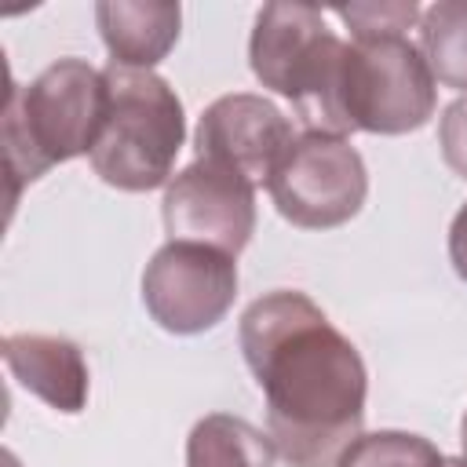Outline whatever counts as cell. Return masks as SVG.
Wrapping results in <instances>:
<instances>
[{"label":"cell","instance_id":"11","mask_svg":"<svg viewBox=\"0 0 467 467\" xmlns=\"http://www.w3.org/2000/svg\"><path fill=\"white\" fill-rule=\"evenodd\" d=\"M95 22L113 66L153 69L179 40L182 7L171 0H99Z\"/></svg>","mask_w":467,"mask_h":467},{"label":"cell","instance_id":"3","mask_svg":"<svg viewBox=\"0 0 467 467\" xmlns=\"http://www.w3.org/2000/svg\"><path fill=\"white\" fill-rule=\"evenodd\" d=\"M109 106L88 153L95 175L124 193H146L171 182L175 157L186 142V113L175 88L153 69L106 66Z\"/></svg>","mask_w":467,"mask_h":467},{"label":"cell","instance_id":"17","mask_svg":"<svg viewBox=\"0 0 467 467\" xmlns=\"http://www.w3.org/2000/svg\"><path fill=\"white\" fill-rule=\"evenodd\" d=\"M449 263L456 277L467 281V204L452 215V226H449Z\"/></svg>","mask_w":467,"mask_h":467},{"label":"cell","instance_id":"7","mask_svg":"<svg viewBox=\"0 0 467 467\" xmlns=\"http://www.w3.org/2000/svg\"><path fill=\"white\" fill-rule=\"evenodd\" d=\"M237 299V263L234 255L193 244H161L142 270V303L150 317L175 336H197L215 328Z\"/></svg>","mask_w":467,"mask_h":467},{"label":"cell","instance_id":"10","mask_svg":"<svg viewBox=\"0 0 467 467\" xmlns=\"http://www.w3.org/2000/svg\"><path fill=\"white\" fill-rule=\"evenodd\" d=\"M4 365L18 387H26L44 405L77 416L88 405V361L73 339L44 332H11L0 343Z\"/></svg>","mask_w":467,"mask_h":467},{"label":"cell","instance_id":"9","mask_svg":"<svg viewBox=\"0 0 467 467\" xmlns=\"http://www.w3.org/2000/svg\"><path fill=\"white\" fill-rule=\"evenodd\" d=\"M292 142H296L292 120L270 99L252 91H234L204 106L193 131L197 161H215L223 168H234L255 186L274 175L277 161Z\"/></svg>","mask_w":467,"mask_h":467},{"label":"cell","instance_id":"1","mask_svg":"<svg viewBox=\"0 0 467 467\" xmlns=\"http://www.w3.org/2000/svg\"><path fill=\"white\" fill-rule=\"evenodd\" d=\"M266 398V434L288 467H336L365 427L368 372L358 347L296 288L252 299L237 325Z\"/></svg>","mask_w":467,"mask_h":467},{"label":"cell","instance_id":"16","mask_svg":"<svg viewBox=\"0 0 467 467\" xmlns=\"http://www.w3.org/2000/svg\"><path fill=\"white\" fill-rule=\"evenodd\" d=\"M438 146H441V157L445 164L467 179V95L452 99L438 120Z\"/></svg>","mask_w":467,"mask_h":467},{"label":"cell","instance_id":"15","mask_svg":"<svg viewBox=\"0 0 467 467\" xmlns=\"http://www.w3.org/2000/svg\"><path fill=\"white\" fill-rule=\"evenodd\" d=\"M336 15L350 26V36H383V33H405L409 26L420 22L423 7L412 0L401 4H350V7H336Z\"/></svg>","mask_w":467,"mask_h":467},{"label":"cell","instance_id":"4","mask_svg":"<svg viewBox=\"0 0 467 467\" xmlns=\"http://www.w3.org/2000/svg\"><path fill=\"white\" fill-rule=\"evenodd\" d=\"M343 51L347 44L310 4H266L248 40L255 80L292 102L303 131L328 135H347L339 117Z\"/></svg>","mask_w":467,"mask_h":467},{"label":"cell","instance_id":"12","mask_svg":"<svg viewBox=\"0 0 467 467\" xmlns=\"http://www.w3.org/2000/svg\"><path fill=\"white\" fill-rule=\"evenodd\" d=\"M277 449L244 416L208 412L186 438V467H274Z\"/></svg>","mask_w":467,"mask_h":467},{"label":"cell","instance_id":"19","mask_svg":"<svg viewBox=\"0 0 467 467\" xmlns=\"http://www.w3.org/2000/svg\"><path fill=\"white\" fill-rule=\"evenodd\" d=\"M445 467H467V456H445Z\"/></svg>","mask_w":467,"mask_h":467},{"label":"cell","instance_id":"8","mask_svg":"<svg viewBox=\"0 0 467 467\" xmlns=\"http://www.w3.org/2000/svg\"><path fill=\"white\" fill-rule=\"evenodd\" d=\"M164 230L171 241H193L241 255L255 234V182L215 161H193L164 186Z\"/></svg>","mask_w":467,"mask_h":467},{"label":"cell","instance_id":"5","mask_svg":"<svg viewBox=\"0 0 467 467\" xmlns=\"http://www.w3.org/2000/svg\"><path fill=\"white\" fill-rule=\"evenodd\" d=\"M438 106V80L405 33L361 36L343 51L339 117L347 135H409L420 131Z\"/></svg>","mask_w":467,"mask_h":467},{"label":"cell","instance_id":"2","mask_svg":"<svg viewBox=\"0 0 467 467\" xmlns=\"http://www.w3.org/2000/svg\"><path fill=\"white\" fill-rule=\"evenodd\" d=\"M109 106L106 73L84 58H58L26 88L11 84L4 102V164L11 175V204L26 182L47 168L91 153Z\"/></svg>","mask_w":467,"mask_h":467},{"label":"cell","instance_id":"18","mask_svg":"<svg viewBox=\"0 0 467 467\" xmlns=\"http://www.w3.org/2000/svg\"><path fill=\"white\" fill-rule=\"evenodd\" d=\"M460 441H463V456H467V409H463V420H460Z\"/></svg>","mask_w":467,"mask_h":467},{"label":"cell","instance_id":"6","mask_svg":"<svg viewBox=\"0 0 467 467\" xmlns=\"http://www.w3.org/2000/svg\"><path fill=\"white\" fill-rule=\"evenodd\" d=\"M270 201L292 226L332 230L350 223L368 197V171L347 135L299 131L266 179Z\"/></svg>","mask_w":467,"mask_h":467},{"label":"cell","instance_id":"13","mask_svg":"<svg viewBox=\"0 0 467 467\" xmlns=\"http://www.w3.org/2000/svg\"><path fill=\"white\" fill-rule=\"evenodd\" d=\"M420 51L438 84L467 95V0H438L423 7Z\"/></svg>","mask_w":467,"mask_h":467},{"label":"cell","instance_id":"14","mask_svg":"<svg viewBox=\"0 0 467 467\" xmlns=\"http://www.w3.org/2000/svg\"><path fill=\"white\" fill-rule=\"evenodd\" d=\"M336 467H445V456L434 441L409 431H372L358 434Z\"/></svg>","mask_w":467,"mask_h":467}]
</instances>
